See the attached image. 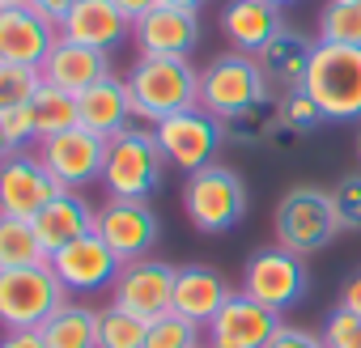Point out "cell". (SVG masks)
Segmentation results:
<instances>
[{"mask_svg": "<svg viewBox=\"0 0 361 348\" xmlns=\"http://www.w3.org/2000/svg\"><path fill=\"white\" fill-rule=\"evenodd\" d=\"M310 56H314V43H310L306 35L281 30L255 60H259L268 85H276V89H298V85L306 81V73H310Z\"/></svg>", "mask_w": 361, "mask_h": 348, "instance_id": "cell-24", "label": "cell"}, {"mask_svg": "<svg viewBox=\"0 0 361 348\" xmlns=\"http://www.w3.org/2000/svg\"><path fill=\"white\" fill-rule=\"evenodd\" d=\"M268 98H272V85H268L255 56L226 51L209 68H200V106L217 119H230V115H238L255 102H268Z\"/></svg>", "mask_w": 361, "mask_h": 348, "instance_id": "cell-6", "label": "cell"}, {"mask_svg": "<svg viewBox=\"0 0 361 348\" xmlns=\"http://www.w3.org/2000/svg\"><path fill=\"white\" fill-rule=\"evenodd\" d=\"M302 89L319 102L327 123L361 119V47H340V43H314L310 73Z\"/></svg>", "mask_w": 361, "mask_h": 348, "instance_id": "cell-3", "label": "cell"}, {"mask_svg": "<svg viewBox=\"0 0 361 348\" xmlns=\"http://www.w3.org/2000/svg\"><path fill=\"white\" fill-rule=\"evenodd\" d=\"M94 234L123 259H145L153 247H157V234H161V221L157 213L149 209V200H106L94 217Z\"/></svg>", "mask_w": 361, "mask_h": 348, "instance_id": "cell-13", "label": "cell"}, {"mask_svg": "<svg viewBox=\"0 0 361 348\" xmlns=\"http://www.w3.org/2000/svg\"><path fill=\"white\" fill-rule=\"evenodd\" d=\"M39 263H51V251L43 247L35 221L0 217V268H39Z\"/></svg>", "mask_w": 361, "mask_h": 348, "instance_id": "cell-26", "label": "cell"}, {"mask_svg": "<svg viewBox=\"0 0 361 348\" xmlns=\"http://www.w3.org/2000/svg\"><path fill=\"white\" fill-rule=\"evenodd\" d=\"M39 85H43V73L39 68L5 64V60H0V115L30 106V98L39 94Z\"/></svg>", "mask_w": 361, "mask_h": 348, "instance_id": "cell-32", "label": "cell"}, {"mask_svg": "<svg viewBox=\"0 0 361 348\" xmlns=\"http://www.w3.org/2000/svg\"><path fill=\"white\" fill-rule=\"evenodd\" d=\"M264 5H276V9H285V5H293V0H264Z\"/></svg>", "mask_w": 361, "mask_h": 348, "instance_id": "cell-45", "label": "cell"}, {"mask_svg": "<svg viewBox=\"0 0 361 348\" xmlns=\"http://www.w3.org/2000/svg\"><path fill=\"white\" fill-rule=\"evenodd\" d=\"M115 5H119V9H123L132 22H140L149 9H157V5H161V0H115Z\"/></svg>", "mask_w": 361, "mask_h": 348, "instance_id": "cell-41", "label": "cell"}, {"mask_svg": "<svg viewBox=\"0 0 361 348\" xmlns=\"http://www.w3.org/2000/svg\"><path fill=\"white\" fill-rule=\"evenodd\" d=\"M56 192H64V187L51 179V170L43 166L39 153L18 149V153H9L5 161H0V217L35 221Z\"/></svg>", "mask_w": 361, "mask_h": 348, "instance_id": "cell-12", "label": "cell"}, {"mask_svg": "<svg viewBox=\"0 0 361 348\" xmlns=\"http://www.w3.org/2000/svg\"><path fill=\"white\" fill-rule=\"evenodd\" d=\"M64 306V285L51 263L39 268H0V327L5 331H39Z\"/></svg>", "mask_w": 361, "mask_h": 348, "instance_id": "cell-4", "label": "cell"}, {"mask_svg": "<svg viewBox=\"0 0 361 348\" xmlns=\"http://www.w3.org/2000/svg\"><path fill=\"white\" fill-rule=\"evenodd\" d=\"M319 335H323L327 348H361V314H348V310L336 306Z\"/></svg>", "mask_w": 361, "mask_h": 348, "instance_id": "cell-35", "label": "cell"}, {"mask_svg": "<svg viewBox=\"0 0 361 348\" xmlns=\"http://www.w3.org/2000/svg\"><path fill=\"white\" fill-rule=\"evenodd\" d=\"M0 348H43V340H39V331H5Z\"/></svg>", "mask_w": 361, "mask_h": 348, "instance_id": "cell-40", "label": "cell"}, {"mask_svg": "<svg viewBox=\"0 0 361 348\" xmlns=\"http://www.w3.org/2000/svg\"><path fill=\"white\" fill-rule=\"evenodd\" d=\"M102 153H106V140L94 136L90 128H68V132H56L47 140H39V157L43 166L51 170V179L68 192L102 179Z\"/></svg>", "mask_w": 361, "mask_h": 348, "instance_id": "cell-15", "label": "cell"}, {"mask_svg": "<svg viewBox=\"0 0 361 348\" xmlns=\"http://www.w3.org/2000/svg\"><path fill=\"white\" fill-rule=\"evenodd\" d=\"M161 170L166 157L157 149L153 128H123L106 140L102 153V187L111 192V200H149L161 187Z\"/></svg>", "mask_w": 361, "mask_h": 348, "instance_id": "cell-2", "label": "cell"}, {"mask_svg": "<svg viewBox=\"0 0 361 348\" xmlns=\"http://www.w3.org/2000/svg\"><path fill=\"white\" fill-rule=\"evenodd\" d=\"M94 217H98V209H90L81 192H68V187H64V192H56V196L43 204V213L35 217V230H39L43 247L56 255V251L68 247L73 238L90 234V230H94Z\"/></svg>", "mask_w": 361, "mask_h": 348, "instance_id": "cell-23", "label": "cell"}, {"mask_svg": "<svg viewBox=\"0 0 361 348\" xmlns=\"http://www.w3.org/2000/svg\"><path fill=\"white\" fill-rule=\"evenodd\" d=\"M123 81L132 94L136 119L145 123H161L166 115L200 106V73L183 56H140Z\"/></svg>", "mask_w": 361, "mask_h": 348, "instance_id": "cell-1", "label": "cell"}, {"mask_svg": "<svg viewBox=\"0 0 361 348\" xmlns=\"http://www.w3.org/2000/svg\"><path fill=\"white\" fill-rule=\"evenodd\" d=\"M281 119H285V123H289L293 132H302V136L327 123V115L319 111V102H314V98H310V94H306L302 85H298V89H285V94H281Z\"/></svg>", "mask_w": 361, "mask_h": 348, "instance_id": "cell-33", "label": "cell"}, {"mask_svg": "<svg viewBox=\"0 0 361 348\" xmlns=\"http://www.w3.org/2000/svg\"><path fill=\"white\" fill-rule=\"evenodd\" d=\"M268 348H327V344H323V335H314L306 327H281L268 340Z\"/></svg>", "mask_w": 361, "mask_h": 348, "instance_id": "cell-36", "label": "cell"}, {"mask_svg": "<svg viewBox=\"0 0 361 348\" xmlns=\"http://www.w3.org/2000/svg\"><path fill=\"white\" fill-rule=\"evenodd\" d=\"M77 111H81V128H90L94 136L111 140L115 132L132 128L136 119V106H132V94H128V81L123 77H106L98 85H90L85 94H77Z\"/></svg>", "mask_w": 361, "mask_h": 348, "instance_id": "cell-21", "label": "cell"}, {"mask_svg": "<svg viewBox=\"0 0 361 348\" xmlns=\"http://www.w3.org/2000/svg\"><path fill=\"white\" fill-rule=\"evenodd\" d=\"M51 272L56 280L64 285V293H77V297H94L102 289H111L123 272V259L90 230L81 238H73L68 247H60L51 255Z\"/></svg>", "mask_w": 361, "mask_h": 348, "instance_id": "cell-10", "label": "cell"}, {"mask_svg": "<svg viewBox=\"0 0 361 348\" xmlns=\"http://www.w3.org/2000/svg\"><path fill=\"white\" fill-rule=\"evenodd\" d=\"M340 310L361 314V268L344 276V285H340Z\"/></svg>", "mask_w": 361, "mask_h": 348, "instance_id": "cell-38", "label": "cell"}, {"mask_svg": "<svg viewBox=\"0 0 361 348\" xmlns=\"http://www.w3.org/2000/svg\"><path fill=\"white\" fill-rule=\"evenodd\" d=\"M281 30H285L281 26V9L264 5V0H230V5L221 9V35L243 56H259Z\"/></svg>", "mask_w": 361, "mask_h": 348, "instance_id": "cell-22", "label": "cell"}, {"mask_svg": "<svg viewBox=\"0 0 361 348\" xmlns=\"http://www.w3.org/2000/svg\"><path fill=\"white\" fill-rule=\"evenodd\" d=\"M60 35L73 43H85L94 51H111L132 35V18L115 0H77L68 9V18L60 22Z\"/></svg>", "mask_w": 361, "mask_h": 348, "instance_id": "cell-19", "label": "cell"}, {"mask_svg": "<svg viewBox=\"0 0 361 348\" xmlns=\"http://www.w3.org/2000/svg\"><path fill=\"white\" fill-rule=\"evenodd\" d=\"M39 73H43V81L56 85V89L85 94L90 85H98V81L111 77V60H106V51H94V47L73 43V39L60 35V39L51 43V51H47V60H43Z\"/></svg>", "mask_w": 361, "mask_h": 348, "instance_id": "cell-18", "label": "cell"}, {"mask_svg": "<svg viewBox=\"0 0 361 348\" xmlns=\"http://www.w3.org/2000/svg\"><path fill=\"white\" fill-rule=\"evenodd\" d=\"M183 213L200 234H230L247 217V187L234 170L226 166H204L188 174L183 183Z\"/></svg>", "mask_w": 361, "mask_h": 348, "instance_id": "cell-5", "label": "cell"}, {"mask_svg": "<svg viewBox=\"0 0 361 348\" xmlns=\"http://www.w3.org/2000/svg\"><path fill=\"white\" fill-rule=\"evenodd\" d=\"M331 204L344 234H361V174H348L331 187Z\"/></svg>", "mask_w": 361, "mask_h": 348, "instance_id": "cell-34", "label": "cell"}, {"mask_svg": "<svg viewBox=\"0 0 361 348\" xmlns=\"http://www.w3.org/2000/svg\"><path fill=\"white\" fill-rule=\"evenodd\" d=\"M281 102H255V106H247V111H238V115H230V119H221V132H226V140H234V144H272L276 140V132H281Z\"/></svg>", "mask_w": 361, "mask_h": 348, "instance_id": "cell-28", "label": "cell"}, {"mask_svg": "<svg viewBox=\"0 0 361 348\" xmlns=\"http://www.w3.org/2000/svg\"><path fill=\"white\" fill-rule=\"evenodd\" d=\"M43 348H98V310L85 302H64L43 327Z\"/></svg>", "mask_w": 361, "mask_h": 348, "instance_id": "cell-25", "label": "cell"}, {"mask_svg": "<svg viewBox=\"0 0 361 348\" xmlns=\"http://www.w3.org/2000/svg\"><path fill=\"white\" fill-rule=\"evenodd\" d=\"M30 115H35V132L39 140L56 136V132H68L81 123V111H77V94L68 89H56V85H39V94L30 98Z\"/></svg>", "mask_w": 361, "mask_h": 348, "instance_id": "cell-27", "label": "cell"}, {"mask_svg": "<svg viewBox=\"0 0 361 348\" xmlns=\"http://www.w3.org/2000/svg\"><path fill=\"white\" fill-rule=\"evenodd\" d=\"M5 123H9V136H13V144H18V149H22V144H39V132H35V115H30V106L9 111V115H5Z\"/></svg>", "mask_w": 361, "mask_h": 348, "instance_id": "cell-37", "label": "cell"}, {"mask_svg": "<svg viewBox=\"0 0 361 348\" xmlns=\"http://www.w3.org/2000/svg\"><path fill=\"white\" fill-rule=\"evenodd\" d=\"M281 314L247 297L243 289L230 293V302L209 318L204 327V348H268V340L281 331Z\"/></svg>", "mask_w": 361, "mask_h": 348, "instance_id": "cell-14", "label": "cell"}, {"mask_svg": "<svg viewBox=\"0 0 361 348\" xmlns=\"http://www.w3.org/2000/svg\"><path fill=\"white\" fill-rule=\"evenodd\" d=\"M272 225H276V247H285L293 255L323 251L340 234V217H336L331 192H319V187L285 192L276 213H272Z\"/></svg>", "mask_w": 361, "mask_h": 348, "instance_id": "cell-7", "label": "cell"}, {"mask_svg": "<svg viewBox=\"0 0 361 348\" xmlns=\"http://www.w3.org/2000/svg\"><path fill=\"white\" fill-rule=\"evenodd\" d=\"M153 136H157V149H161L166 166L183 170V174H196V170L213 166V157H217V149L226 140L221 119L209 115L204 106L166 115L161 123H153Z\"/></svg>", "mask_w": 361, "mask_h": 348, "instance_id": "cell-8", "label": "cell"}, {"mask_svg": "<svg viewBox=\"0 0 361 348\" xmlns=\"http://www.w3.org/2000/svg\"><path fill=\"white\" fill-rule=\"evenodd\" d=\"M174 272L178 268H170L166 259H153V255L123 263L119 280L111 285V306L153 323L157 314H166L174 306Z\"/></svg>", "mask_w": 361, "mask_h": 348, "instance_id": "cell-11", "label": "cell"}, {"mask_svg": "<svg viewBox=\"0 0 361 348\" xmlns=\"http://www.w3.org/2000/svg\"><path fill=\"white\" fill-rule=\"evenodd\" d=\"M0 5H18V0H0Z\"/></svg>", "mask_w": 361, "mask_h": 348, "instance_id": "cell-46", "label": "cell"}, {"mask_svg": "<svg viewBox=\"0 0 361 348\" xmlns=\"http://www.w3.org/2000/svg\"><path fill=\"white\" fill-rule=\"evenodd\" d=\"M319 43L361 47V0H331L319 13Z\"/></svg>", "mask_w": 361, "mask_h": 348, "instance_id": "cell-29", "label": "cell"}, {"mask_svg": "<svg viewBox=\"0 0 361 348\" xmlns=\"http://www.w3.org/2000/svg\"><path fill=\"white\" fill-rule=\"evenodd\" d=\"M161 5H174V9H188V13H196V9H204L209 0H161Z\"/></svg>", "mask_w": 361, "mask_h": 348, "instance_id": "cell-43", "label": "cell"}, {"mask_svg": "<svg viewBox=\"0 0 361 348\" xmlns=\"http://www.w3.org/2000/svg\"><path fill=\"white\" fill-rule=\"evenodd\" d=\"M145 335H149L145 318H136L119 306L98 310V348H145Z\"/></svg>", "mask_w": 361, "mask_h": 348, "instance_id": "cell-30", "label": "cell"}, {"mask_svg": "<svg viewBox=\"0 0 361 348\" xmlns=\"http://www.w3.org/2000/svg\"><path fill=\"white\" fill-rule=\"evenodd\" d=\"M353 149H357V161H361V119H357V128H353Z\"/></svg>", "mask_w": 361, "mask_h": 348, "instance_id": "cell-44", "label": "cell"}, {"mask_svg": "<svg viewBox=\"0 0 361 348\" xmlns=\"http://www.w3.org/2000/svg\"><path fill=\"white\" fill-rule=\"evenodd\" d=\"M30 5H35V9H39L47 22H56V26H60V22L68 18V9L77 5V0H30Z\"/></svg>", "mask_w": 361, "mask_h": 348, "instance_id": "cell-39", "label": "cell"}, {"mask_svg": "<svg viewBox=\"0 0 361 348\" xmlns=\"http://www.w3.org/2000/svg\"><path fill=\"white\" fill-rule=\"evenodd\" d=\"M145 348H204V327L183 318V314H157L149 323V335H145Z\"/></svg>", "mask_w": 361, "mask_h": 348, "instance_id": "cell-31", "label": "cell"}, {"mask_svg": "<svg viewBox=\"0 0 361 348\" xmlns=\"http://www.w3.org/2000/svg\"><path fill=\"white\" fill-rule=\"evenodd\" d=\"M306 289H310V272H306L302 255H293L285 247H264L243 268V293L255 297L259 306L276 310V314L302 306Z\"/></svg>", "mask_w": 361, "mask_h": 348, "instance_id": "cell-9", "label": "cell"}, {"mask_svg": "<svg viewBox=\"0 0 361 348\" xmlns=\"http://www.w3.org/2000/svg\"><path fill=\"white\" fill-rule=\"evenodd\" d=\"M136 47L140 56H192L200 43V18L188 9H174V5H157L149 9L140 22H132Z\"/></svg>", "mask_w": 361, "mask_h": 348, "instance_id": "cell-17", "label": "cell"}, {"mask_svg": "<svg viewBox=\"0 0 361 348\" xmlns=\"http://www.w3.org/2000/svg\"><path fill=\"white\" fill-rule=\"evenodd\" d=\"M230 285L217 268H204V263H188V268H178L174 272V314H183L200 327H209V318L230 302Z\"/></svg>", "mask_w": 361, "mask_h": 348, "instance_id": "cell-20", "label": "cell"}, {"mask_svg": "<svg viewBox=\"0 0 361 348\" xmlns=\"http://www.w3.org/2000/svg\"><path fill=\"white\" fill-rule=\"evenodd\" d=\"M9 153H18V144H13V136H9V123H5V115H0V161H5Z\"/></svg>", "mask_w": 361, "mask_h": 348, "instance_id": "cell-42", "label": "cell"}, {"mask_svg": "<svg viewBox=\"0 0 361 348\" xmlns=\"http://www.w3.org/2000/svg\"><path fill=\"white\" fill-rule=\"evenodd\" d=\"M56 39H60V26L47 22L30 0L0 5V60H5V64L43 68V60H47Z\"/></svg>", "mask_w": 361, "mask_h": 348, "instance_id": "cell-16", "label": "cell"}]
</instances>
